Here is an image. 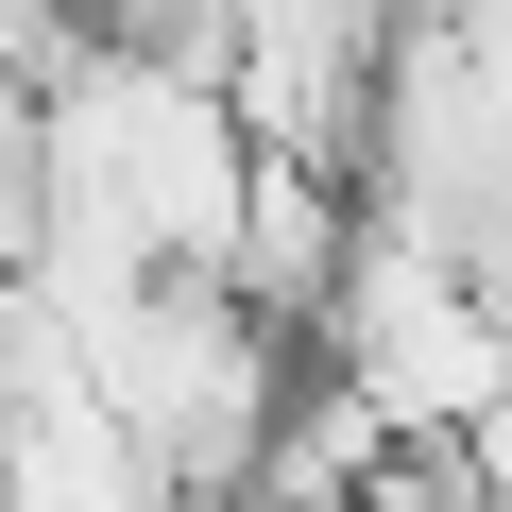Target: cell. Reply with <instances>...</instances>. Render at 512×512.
I'll return each instance as SVG.
<instances>
[{
    "mask_svg": "<svg viewBox=\"0 0 512 512\" xmlns=\"http://www.w3.org/2000/svg\"><path fill=\"white\" fill-rule=\"evenodd\" d=\"M86 35H120V52H188V69H222V0H69Z\"/></svg>",
    "mask_w": 512,
    "mask_h": 512,
    "instance_id": "cell-1",
    "label": "cell"
}]
</instances>
